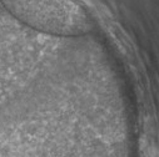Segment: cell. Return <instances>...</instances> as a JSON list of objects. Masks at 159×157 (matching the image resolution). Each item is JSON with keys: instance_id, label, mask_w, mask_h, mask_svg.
<instances>
[{"instance_id": "6da1fadb", "label": "cell", "mask_w": 159, "mask_h": 157, "mask_svg": "<svg viewBox=\"0 0 159 157\" xmlns=\"http://www.w3.org/2000/svg\"><path fill=\"white\" fill-rule=\"evenodd\" d=\"M8 11L31 28L58 35H79L90 29L75 0H0Z\"/></svg>"}]
</instances>
